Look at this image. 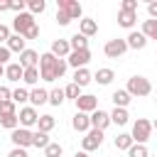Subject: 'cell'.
Masks as SVG:
<instances>
[{
    "mask_svg": "<svg viewBox=\"0 0 157 157\" xmlns=\"http://www.w3.org/2000/svg\"><path fill=\"white\" fill-rule=\"evenodd\" d=\"M66 59H56L52 52H47V54H39V76L44 78V81H56V78H61L64 74H66Z\"/></svg>",
    "mask_w": 157,
    "mask_h": 157,
    "instance_id": "6da1fadb",
    "label": "cell"
},
{
    "mask_svg": "<svg viewBox=\"0 0 157 157\" xmlns=\"http://www.w3.org/2000/svg\"><path fill=\"white\" fill-rule=\"evenodd\" d=\"M125 91H128L132 98H142V96H150V93H152V83H150L145 76H132V78H128Z\"/></svg>",
    "mask_w": 157,
    "mask_h": 157,
    "instance_id": "7a4b0ae2",
    "label": "cell"
},
{
    "mask_svg": "<svg viewBox=\"0 0 157 157\" xmlns=\"http://www.w3.org/2000/svg\"><path fill=\"white\" fill-rule=\"evenodd\" d=\"M150 135H152V123H150L147 118H137L135 125H132V132H130L132 142H135V145H145V142L150 140Z\"/></svg>",
    "mask_w": 157,
    "mask_h": 157,
    "instance_id": "3957f363",
    "label": "cell"
},
{
    "mask_svg": "<svg viewBox=\"0 0 157 157\" xmlns=\"http://www.w3.org/2000/svg\"><path fill=\"white\" fill-rule=\"evenodd\" d=\"M34 25H37V22H34V15H29V12H20V15H15V20H12V29H15V34H20V37H25Z\"/></svg>",
    "mask_w": 157,
    "mask_h": 157,
    "instance_id": "277c9868",
    "label": "cell"
},
{
    "mask_svg": "<svg viewBox=\"0 0 157 157\" xmlns=\"http://www.w3.org/2000/svg\"><path fill=\"white\" fill-rule=\"evenodd\" d=\"M56 7H59V12H64L69 20H78L81 17V2H76V0H56Z\"/></svg>",
    "mask_w": 157,
    "mask_h": 157,
    "instance_id": "5b68a950",
    "label": "cell"
},
{
    "mask_svg": "<svg viewBox=\"0 0 157 157\" xmlns=\"http://www.w3.org/2000/svg\"><path fill=\"white\" fill-rule=\"evenodd\" d=\"M103 52H105L108 59H120L128 52V44H125V39H108L105 47H103Z\"/></svg>",
    "mask_w": 157,
    "mask_h": 157,
    "instance_id": "8992f818",
    "label": "cell"
},
{
    "mask_svg": "<svg viewBox=\"0 0 157 157\" xmlns=\"http://www.w3.org/2000/svg\"><path fill=\"white\" fill-rule=\"evenodd\" d=\"M103 145V130H88L86 132V137L81 140V147H83V152H91V150H98Z\"/></svg>",
    "mask_w": 157,
    "mask_h": 157,
    "instance_id": "52a82bcc",
    "label": "cell"
},
{
    "mask_svg": "<svg viewBox=\"0 0 157 157\" xmlns=\"http://www.w3.org/2000/svg\"><path fill=\"white\" fill-rule=\"evenodd\" d=\"M76 110H78V113L91 115L93 110H98V98H96V96H91V93L78 96V98H76Z\"/></svg>",
    "mask_w": 157,
    "mask_h": 157,
    "instance_id": "ba28073f",
    "label": "cell"
},
{
    "mask_svg": "<svg viewBox=\"0 0 157 157\" xmlns=\"http://www.w3.org/2000/svg\"><path fill=\"white\" fill-rule=\"evenodd\" d=\"M88 61H91V52L88 49H78V52H71L66 56V64L74 66V69H86Z\"/></svg>",
    "mask_w": 157,
    "mask_h": 157,
    "instance_id": "9c48e42d",
    "label": "cell"
},
{
    "mask_svg": "<svg viewBox=\"0 0 157 157\" xmlns=\"http://www.w3.org/2000/svg\"><path fill=\"white\" fill-rule=\"evenodd\" d=\"M10 140H12V145H15V147L27 150V147L32 145V130H27V128H17V130H12Z\"/></svg>",
    "mask_w": 157,
    "mask_h": 157,
    "instance_id": "30bf717a",
    "label": "cell"
},
{
    "mask_svg": "<svg viewBox=\"0 0 157 157\" xmlns=\"http://www.w3.org/2000/svg\"><path fill=\"white\" fill-rule=\"evenodd\" d=\"M20 128H32V125H37V120H39V115H37V108H32V105H27V108H22L20 110Z\"/></svg>",
    "mask_w": 157,
    "mask_h": 157,
    "instance_id": "8fae6325",
    "label": "cell"
},
{
    "mask_svg": "<svg viewBox=\"0 0 157 157\" xmlns=\"http://www.w3.org/2000/svg\"><path fill=\"white\" fill-rule=\"evenodd\" d=\"M88 118H91V128H93V130H105V128L110 125V113H105V110H101V108L93 110Z\"/></svg>",
    "mask_w": 157,
    "mask_h": 157,
    "instance_id": "7c38bea8",
    "label": "cell"
},
{
    "mask_svg": "<svg viewBox=\"0 0 157 157\" xmlns=\"http://www.w3.org/2000/svg\"><path fill=\"white\" fill-rule=\"evenodd\" d=\"M56 59H66L71 54V47H69V39H54L52 42V49H49Z\"/></svg>",
    "mask_w": 157,
    "mask_h": 157,
    "instance_id": "4fadbf2b",
    "label": "cell"
},
{
    "mask_svg": "<svg viewBox=\"0 0 157 157\" xmlns=\"http://www.w3.org/2000/svg\"><path fill=\"white\" fill-rule=\"evenodd\" d=\"M71 128H74L76 132H88V130H91V118H88L86 113H78V110H76V115L71 118Z\"/></svg>",
    "mask_w": 157,
    "mask_h": 157,
    "instance_id": "5bb4252c",
    "label": "cell"
},
{
    "mask_svg": "<svg viewBox=\"0 0 157 157\" xmlns=\"http://www.w3.org/2000/svg\"><path fill=\"white\" fill-rule=\"evenodd\" d=\"M22 69H29V66H37L39 64V54L34 52V49H25L22 54H20V61H17Z\"/></svg>",
    "mask_w": 157,
    "mask_h": 157,
    "instance_id": "9a60e30c",
    "label": "cell"
},
{
    "mask_svg": "<svg viewBox=\"0 0 157 157\" xmlns=\"http://www.w3.org/2000/svg\"><path fill=\"white\" fill-rule=\"evenodd\" d=\"M96 32H98V22H96V20H91V17H83V20H81V25H78V34H83V37L88 39V37H93Z\"/></svg>",
    "mask_w": 157,
    "mask_h": 157,
    "instance_id": "2e32d148",
    "label": "cell"
},
{
    "mask_svg": "<svg viewBox=\"0 0 157 157\" xmlns=\"http://www.w3.org/2000/svg\"><path fill=\"white\" fill-rule=\"evenodd\" d=\"M125 44H128V49H142L145 44H147V39H145V34L142 32H130L128 37H125Z\"/></svg>",
    "mask_w": 157,
    "mask_h": 157,
    "instance_id": "e0dca14e",
    "label": "cell"
},
{
    "mask_svg": "<svg viewBox=\"0 0 157 157\" xmlns=\"http://www.w3.org/2000/svg\"><path fill=\"white\" fill-rule=\"evenodd\" d=\"M29 103H32V108L49 103V91H44V88H32V91H29Z\"/></svg>",
    "mask_w": 157,
    "mask_h": 157,
    "instance_id": "ac0fdd59",
    "label": "cell"
},
{
    "mask_svg": "<svg viewBox=\"0 0 157 157\" xmlns=\"http://www.w3.org/2000/svg\"><path fill=\"white\" fill-rule=\"evenodd\" d=\"M135 22H137V12H125V10H120V12H118V25H120V27L132 29V27H135Z\"/></svg>",
    "mask_w": 157,
    "mask_h": 157,
    "instance_id": "d6986e66",
    "label": "cell"
},
{
    "mask_svg": "<svg viewBox=\"0 0 157 157\" xmlns=\"http://www.w3.org/2000/svg\"><path fill=\"white\" fill-rule=\"evenodd\" d=\"M5 47L10 49V54L12 52H17V54H22L27 47H25V37H20V34H10V39L5 42Z\"/></svg>",
    "mask_w": 157,
    "mask_h": 157,
    "instance_id": "ffe728a7",
    "label": "cell"
},
{
    "mask_svg": "<svg viewBox=\"0 0 157 157\" xmlns=\"http://www.w3.org/2000/svg\"><path fill=\"white\" fill-rule=\"evenodd\" d=\"M22 74H25V69H22L17 61L5 66V76H7V81H22Z\"/></svg>",
    "mask_w": 157,
    "mask_h": 157,
    "instance_id": "44dd1931",
    "label": "cell"
},
{
    "mask_svg": "<svg viewBox=\"0 0 157 157\" xmlns=\"http://www.w3.org/2000/svg\"><path fill=\"white\" fill-rule=\"evenodd\" d=\"M91 71L88 69H76V74H74V83L78 86V88H83V86H88L91 83Z\"/></svg>",
    "mask_w": 157,
    "mask_h": 157,
    "instance_id": "7402d4cb",
    "label": "cell"
},
{
    "mask_svg": "<svg viewBox=\"0 0 157 157\" xmlns=\"http://www.w3.org/2000/svg\"><path fill=\"white\" fill-rule=\"evenodd\" d=\"M110 101L115 103V108H128V103L132 101V96H130L128 91H115V93L110 96Z\"/></svg>",
    "mask_w": 157,
    "mask_h": 157,
    "instance_id": "603a6c76",
    "label": "cell"
},
{
    "mask_svg": "<svg viewBox=\"0 0 157 157\" xmlns=\"http://www.w3.org/2000/svg\"><path fill=\"white\" fill-rule=\"evenodd\" d=\"M142 34H145V39L157 42V20H145L142 22Z\"/></svg>",
    "mask_w": 157,
    "mask_h": 157,
    "instance_id": "cb8c5ba5",
    "label": "cell"
},
{
    "mask_svg": "<svg viewBox=\"0 0 157 157\" xmlns=\"http://www.w3.org/2000/svg\"><path fill=\"white\" fill-rule=\"evenodd\" d=\"M69 47H71V52H78V49H88V39L83 37V34H74L71 39H69Z\"/></svg>",
    "mask_w": 157,
    "mask_h": 157,
    "instance_id": "d4e9b609",
    "label": "cell"
},
{
    "mask_svg": "<svg viewBox=\"0 0 157 157\" xmlns=\"http://www.w3.org/2000/svg\"><path fill=\"white\" fill-rule=\"evenodd\" d=\"M93 78H96V81H98L101 86H108V83H110V81L115 78V74H113V69H98Z\"/></svg>",
    "mask_w": 157,
    "mask_h": 157,
    "instance_id": "484cf974",
    "label": "cell"
},
{
    "mask_svg": "<svg viewBox=\"0 0 157 157\" xmlns=\"http://www.w3.org/2000/svg\"><path fill=\"white\" fill-rule=\"evenodd\" d=\"M22 81H25V83H29V86H34V83L39 81V66H29V69H25Z\"/></svg>",
    "mask_w": 157,
    "mask_h": 157,
    "instance_id": "4316f807",
    "label": "cell"
},
{
    "mask_svg": "<svg viewBox=\"0 0 157 157\" xmlns=\"http://www.w3.org/2000/svg\"><path fill=\"white\" fill-rule=\"evenodd\" d=\"M128 120H130V115H128L125 108H115V110L110 113V123H115V125H125Z\"/></svg>",
    "mask_w": 157,
    "mask_h": 157,
    "instance_id": "83f0119b",
    "label": "cell"
},
{
    "mask_svg": "<svg viewBox=\"0 0 157 157\" xmlns=\"http://www.w3.org/2000/svg\"><path fill=\"white\" fill-rule=\"evenodd\" d=\"M54 125H56L54 115H39V120H37V130H42V132H49Z\"/></svg>",
    "mask_w": 157,
    "mask_h": 157,
    "instance_id": "f1b7e54d",
    "label": "cell"
},
{
    "mask_svg": "<svg viewBox=\"0 0 157 157\" xmlns=\"http://www.w3.org/2000/svg\"><path fill=\"white\" fill-rule=\"evenodd\" d=\"M32 145L44 150V147L49 145V135H47V132H42V130H34V132H32Z\"/></svg>",
    "mask_w": 157,
    "mask_h": 157,
    "instance_id": "f546056e",
    "label": "cell"
},
{
    "mask_svg": "<svg viewBox=\"0 0 157 157\" xmlns=\"http://www.w3.org/2000/svg\"><path fill=\"white\" fill-rule=\"evenodd\" d=\"M132 145H135V142H132V137H130L128 132H120V135L115 137V147H118V150H130Z\"/></svg>",
    "mask_w": 157,
    "mask_h": 157,
    "instance_id": "4dcf8cb0",
    "label": "cell"
},
{
    "mask_svg": "<svg viewBox=\"0 0 157 157\" xmlns=\"http://www.w3.org/2000/svg\"><path fill=\"white\" fill-rule=\"evenodd\" d=\"M0 125L7 128V130H17V128H20V118H17V113H15V115H5V118H0Z\"/></svg>",
    "mask_w": 157,
    "mask_h": 157,
    "instance_id": "1f68e13d",
    "label": "cell"
},
{
    "mask_svg": "<svg viewBox=\"0 0 157 157\" xmlns=\"http://www.w3.org/2000/svg\"><path fill=\"white\" fill-rule=\"evenodd\" d=\"M61 152H64V147L59 142H49L44 147V157H61Z\"/></svg>",
    "mask_w": 157,
    "mask_h": 157,
    "instance_id": "d6a6232c",
    "label": "cell"
},
{
    "mask_svg": "<svg viewBox=\"0 0 157 157\" xmlns=\"http://www.w3.org/2000/svg\"><path fill=\"white\" fill-rule=\"evenodd\" d=\"M15 105H20V103H25V101H29V91H25V88H17V91H12V98H10Z\"/></svg>",
    "mask_w": 157,
    "mask_h": 157,
    "instance_id": "836d02e7",
    "label": "cell"
},
{
    "mask_svg": "<svg viewBox=\"0 0 157 157\" xmlns=\"http://www.w3.org/2000/svg\"><path fill=\"white\" fill-rule=\"evenodd\" d=\"M64 88H54V91H49V103L52 105H61L64 103Z\"/></svg>",
    "mask_w": 157,
    "mask_h": 157,
    "instance_id": "e575fe53",
    "label": "cell"
},
{
    "mask_svg": "<svg viewBox=\"0 0 157 157\" xmlns=\"http://www.w3.org/2000/svg\"><path fill=\"white\" fill-rule=\"evenodd\" d=\"M17 113V105L12 103V101H2L0 103V118H5V115H15Z\"/></svg>",
    "mask_w": 157,
    "mask_h": 157,
    "instance_id": "d590c367",
    "label": "cell"
},
{
    "mask_svg": "<svg viewBox=\"0 0 157 157\" xmlns=\"http://www.w3.org/2000/svg\"><path fill=\"white\" fill-rule=\"evenodd\" d=\"M27 7H29V15H39V12H44L47 2H44V0H29Z\"/></svg>",
    "mask_w": 157,
    "mask_h": 157,
    "instance_id": "8d00e7d4",
    "label": "cell"
},
{
    "mask_svg": "<svg viewBox=\"0 0 157 157\" xmlns=\"http://www.w3.org/2000/svg\"><path fill=\"white\" fill-rule=\"evenodd\" d=\"M128 157H147V147L145 145H132L128 150Z\"/></svg>",
    "mask_w": 157,
    "mask_h": 157,
    "instance_id": "74e56055",
    "label": "cell"
},
{
    "mask_svg": "<svg viewBox=\"0 0 157 157\" xmlns=\"http://www.w3.org/2000/svg\"><path fill=\"white\" fill-rule=\"evenodd\" d=\"M64 96H66V98H74V101H76V98L81 96V93H78V86H76V83H69V86L64 88Z\"/></svg>",
    "mask_w": 157,
    "mask_h": 157,
    "instance_id": "f35d334b",
    "label": "cell"
},
{
    "mask_svg": "<svg viewBox=\"0 0 157 157\" xmlns=\"http://www.w3.org/2000/svg\"><path fill=\"white\" fill-rule=\"evenodd\" d=\"M120 10H125V12H137V0H123Z\"/></svg>",
    "mask_w": 157,
    "mask_h": 157,
    "instance_id": "ab89813d",
    "label": "cell"
},
{
    "mask_svg": "<svg viewBox=\"0 0 157 157\" xmlns=\"http://www.w3.org/2000/svg\"><path fill=\"white\" fill-rule=\"evenodd\" d=\"M25 7H27V2H25V0H20V2H10V10H12V12H17V15H20V12H25Z\"/></svg>",
    "mask_w": 157,
    "mask_h": 157,
    "instance_id": "60d3db41",
    "label": "cell"
},
{
    "mask_svg": "<svg viewBox=\"0 0 157 157\" xmlns=\"http://www.w3.org/2000/svg\"><path fill=\"white\" fill-rule=\"evenodd\" d=\"M147 15H150V20H157V0L147 2Z\"/></svg>",
    "mask_w": 157,
    "mask_h": 157,
    "instance_id": "b9f144b4",
    "label": "cell"
},
{
    "mask_svg": "<svg viewBox=\"0 0 157 157\" xmlns=\"http://www.w3.org/2000/svg\"><path fill=\"white\" fill-rule=\"evenodd\" d=\"M10 98H12V91H10L7 86H0V103H2V101H10Z\"/></svg>",
    "mask_w": 157,
    "mask_h": 157,
    "instance_id": "7bdbcfd3",
    "label": "cell"
},
{
    "mask_svg": "<svg viewBox=\"0 0 157 157\" xmlns=\"http://www.w3.org/2000/svg\"><path fill=\"white\" fill-rule=\"evenodd\" d=\"M56 22H59V27H66V25H69L71 20H69V17L64 15V12H59V10H56Z\"/></svg>",
    "mask_w": 157,
    "mask_h": 157,
    "instance_id": "ee69618b",
    "label": "cell"
},
{
    "mask_svg": "<svg viewBox=\"0 0 157 157\" xmlns=\"http://www.w3.org/2000/svg\"><path fill=\"white\" fill-rule=\"evenodd\" d=\"M7 39H10V27H5L0 22V42H7Z\"/></svg>",
    "mask_w": 157,
    "mask_h": 157,
    "instance_id": "f6af8a7d",
    "label": "cell"
},
{
    "mask_svg": "<svg viewBox=\"0 0 157 157\" xmlns=\"http://www.w3.org/2000/svg\"><path fill=\"white\" fill-rule=\"evenodd\" d=\"M37 37H39V27L34 25V27H32V29H29V32L25 34V42H27V39H37Z\"/></svg>",
    "mask_w": 157,
    "mask_h": 157,
    "instance_id": "bcb514c9",
    "label": "cell"
},
{
    "mask_svg": "<svg viewBox=\"0 0 157 157\" xmlns=\"http://www.w3.org/2000/svg\"><path fill=\"white\" fill-rule=\"evenodd\" d=\"M7 59H10V49H7V47H0V66H2Z\"/></svg>",
    "mask_w": 157,
    "mask_h": 157,
    "instance_id": "7dc6e473",
    "label": "cell"
},
{
    "mask_svg": "<svg viewBox=\"0 0 157 157\" xmlns=\"http://www.w3.org/2000/svg\"><path fill=\"white\" fill-rule=\"evenodd\" d=\"M7 157H27V150H22V147H15Z\"/></svg>",
    "mask_w": 157,
    "mask_h": 157,
    "instance_id": "c3c4849f",
    "label": "cell"
},
{
    "mask_svg": "<svg viewBox=\"0 0 157 157\" xmlns=\"http://www.w3.org/2000/svg\"><path fill=\"white\" fill-rule=\"evenodd\" d=\"M5 10H10V2L7 0H0V12H5Z\"/></svg>",
    "mask_w": 157,
    "mask_h": 157,
    "instance_id": "681fc988",
    "label": "cell"
},
{
    "mask_svg": "<svg viewBox=\"0 0 157 157\" xmlns=\"http://www.w3.org/2000/svg\"><path fill=\"white\" fill-rule=\"evenodd\" d=\"M74 157H88V155H86V152H83V150H81V152H76V155H74Z\"/></svg>",
    "mask_w": 157,
    "mask_h": 157,
    "instance_id": "f907efd6",
    "label": "cell"
},
{
    "mask_svg": "<svg viewBox=\"0 0 157 157\" xmlns=\"http://www.w3.org/2000/svg\"><path fill=\"white\" fill-rule=\"evenodd\" d=\"M2 74H5V66H0V76H2Z\"/></svg>",
    "mask_w": 157,
    "mask_h": 157,
    "instance_id": "816d5d0a",
    "label": "cell"
},
{
    "mask_svg": "<svg viewBox=\"0 0 157 157\" xmlns=\"http://www.w3.org/2000/svg\"><path fill=\"white\" fill-rule=\"evenodd\" d=\"M152 130H157V120H155V123H152Z\"/></svg>",
    "mask_w": 157,
    "mask_h": 157,
    "instance_id": "f5cc1de1",
    "label": "cell"
},
{
    "mask_svg": "<svg viewBox=\"0 0 157 157\" xmlns=\"http://www.w3.org/2000/svg\"><path fill=\"white\" fill-rule=\"evenodd\" d=\"M155 101H157V98H155Z\"/></svg>",
    "mask_w": 157,
    "mask_h": 157,
    "instance_id": "db71d44e",
    "label": "cell"
}]
</instances>
